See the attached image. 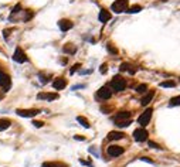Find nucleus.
Returning <instances> with one entry per match:
<instances>
[{
	"label": "nucleus",
	"instance_id": "1",
	"mask_svg": "<svg viewBox=\"0 0 180 167\" xmlns=\"http://www.w3.org/2000/svg\"><path fill=\"white\" fill-rule=\"evenodd\" d=\"M111 88L113 91H116V92H121V91H124L126 88V81L121 75H115L112 78V81H111Z\"/></svg>",
	"mask_w": 180,
	"mask_h": 167
},
{
	"label": "nucleus",
	"instance_id": "2",
	"mask_svg": "<svg viewBox=\"0 0 180 167\" xmlns=\"http://www.w3.org/2000/svg\"><path fill=\"white\" fill-rule=\"evenodd\" d=\"M128 4H129L128 0H116V2L112 3L111 9H112V11H115V13H124V11L128 10Z\"/></svg>",
	"mask_w": 180,
	"mask_h": 167
},
{
	"label": "nucleus",
	"instance_id": "3",
	"mask_svg": "<svg viewBox=\"0 0 180 167\" xmlns=\"http://www.w3.org/2000/svg\"><path fill=\"white\" fill-rule=\"evenodd\" d=\"M152 113H153V109L152 108H147L146 110H145L143 113L139 116V119H138V122H139V125L142 127H145L146 125H149L150 119H152Z\"/></svg>",
	"mask_w": 180,
	"mask_h": 167
},
{
	"label": "nucleus",
	"instance_id": "4",
	"mask_svg": "<svg viewBox=\"0 0 180 167\" xmlns=\"http://www.w3.org/2000/svg\"><path fill=\"white\" fill-rule=\"evenodd\" d=\"M16 113L21 118H34L36 115L41 113L40 109H17Z\"/></svg>",
	"mask_w": 180,
	"mask_h": 167
},
{
	"label": "nucleus",
	"instance_id": "5",
	"mask_svg": "<svg viewBox=\"0 0 180 167\" xmlns=\"http://www.w3.org/2000/svg\"><path fill=\"white\" fill-rule=\"evenodd\" d=\"M0 87L3 88L4 91L10 89V87H11V79H10V77H9L7 74H4L3 71H0Z\"/></svg>",
	"mask_w": 180,
	"mask_h": 167
},
{
	"label": "nucleus",
	"instance_id": "6",
	"mask_svg": "<svg viewBox=\"0 0 180 167\" xmlns=\"http://www.w3.org/2000/svg\"><path fill=\"white\" fill-rule=\"evenodd\" d=\"M147 136H149V133H147V131L145 127H139V129H136L134 132L135 140H138V142H145L147 139Z\"/></svg>",
	"mask_w": 180,
	"mask_h": 167
},
{
	"label": "nucleus",
	"instance_id": "7",
	"mask_svg": "<svg viewBox=\"0 0 180 167\" xmlns=\"http://www.w3.org/2000/svg\"><path fill=\"white\" fill-rule=\"evenodd\" d=\"M13 60L19 64H23V62H27L29 58H27V55L24 54V51L21 50V48H16V51H14V54H13Z\"/></svg>",
	"mask_w": 180,
	"mask_h": 167
},
{
	"label": "nucleus",
	"instance_id": "8",
	"mask_svg": "<svg viewBox=\"0 0 180 167\" xmlns=\"http://www.w3.org/2000/svg\"><path fill=\"white\" fill-rule=\"evenodd\" d=\"M97 96L99 98V99H102V101H107V99H109V98L112 96V91H111L108 87H102V88L98 89Z\"/></svg>",
	"mask_w": 180,
	"mask_h": 167
},
{
	"label": "nucleus",
	"instance_id": "9",
	"mask_svg": "<svg viewBox=\"0 0 180 167\" xmlns=\"http://www.w3.org/2000/svg\"><path fill=\"white\" fill-rule=\"evenodd\" d=\"M107 152H108V154H109L111 157H118V156H121V154L124 153V147L113 144V146H109V147H108Z\"/></svg>",
	"mask_w": 180,
	"mask_h": 167
},
{
	"label": "nucleus",
	"instance_id": "10",
	"mask_svg": "<svg viewBox=\"0 0 180 167\" xmlns=\"http://www.w3.org/2000/svg\"><path fill=\"white\" fill-rule=\"evenodd\" d=\"M58 27H60L61 31H68V30H71V28L74 27V24H72V21H71V20L63 19V20L58 21Z\"/></svg>",
	"mask_w": 180,
	"mask_h": 167
},
{
	"label": "nucleus",
	"instance_id": "11",
	"mask_svg": "<svg viewBox=\"0 0 180 167\" xmlns=\"http://www.w3.org/2000/svg\"><path fill=\"white\" fill-rule=\"evenodd\" d=\"M65 87H67V81L64 79V78H57V79H54V82H53L54 89H64Z\"/></svg>",
	"mask_w": 180,
	"mask_h": 167
},
{
	"label": "nucleus",
	"instance_id": "12",
	"mask_svg": "<svg viewBox=\"0 0 180 167\" xmlns=\"http://www.w3.org/2000/svg\"><path fill=\"white\" fill-rule=\"evenodd\" d=\"M125 135L122 132H109L108 133V140H119V139H124Z\"/></svg>",
	"mask_w": 180,
	"mask_h": 167
},
{
	"label": "nucleus",
	"instance_id": "13",
	"mask_svg": "<svg viewBox=\"0 0 180 167\" xmlns=\"http://www.w3.org/2000/svg\"><path fill=\"white\" fill-rule=\"evenodd\" d=\"M101 23H107V21L111 20V13L108 10H101L99 11V16H98Z\"/></svg>",
	"mask_w": 180,
	"mask_h": 167
},
{
	"label": "nucleus",
	"instance_id": "14",
	"mask_svg": "<svg viewBox=\"0 0 180 167\" xmlns=\"http://www.w3.org/2000/svg\"><path fill=\"white\" fill-rule=\"evenodd\" d=\"M153 96H155V92L153 91H150V92H147L146 95H145L143 98H142V101H140V104L143 105V106H146V105H149V102L152 99H153Z\"/></svg>",
	"mask_w": 180,
	"mask_h": 167
},
{
	"label": "nucleus",
	"instance_id": "15",
	"mask_svg": "<svg viewBox=\"0 0 180 167\" xmlns=\"http://www.w3.org/2000/svg\"><path fill=\"white\" fill-rule=\"evenodd\" d=\"M58 98V95L57 94H38L37 95V99H46V101H54Z\"/></svg>",
	"mask_w": 180,
	"mask_h": 167
},
{
	"label": "nucleus",
	"instance_id": "16",
	"mask_svg": "<svg viewBox=\"0 0 180 167\" xmlns=\"http://www.w3.org/2000/svg\"><path fill=\"white\" fill-rule=\"evenodd\" d=\"M63 51L65 54H75L77 47H75V45H72V44H65V45L63 47Z\"/></svg>",
	"mask_w": 180,
	"mask_h": 167
},
{
	"label": "nucleus",
	"instance_id": "17",
	"mask_svg": "<svg viewBox=\"0 0 180 167\" xmlns=\"http://www.w3.org/2000/svg\"><path fill=\"white\" fill-rule=\"evenodd\" d=\"M128 119H130V112H119L115 116V122L116 120H128Z\"/></svg>",
	"mask_w": 180,
	"mask_h": 167
},
{
	"label": "nucleus",
	"instance_id": "18",
	"mask_svg": "<svg viewBox=\"0 0 180 167\" xmlns=\"http://www.w3.org/2000/svg\"><path fill=\"white\" fill-rule=\"evenodd\" d=\"M121 71H129V74H135L136 72V70H135L132 65H129V64L124 62V64H121V67H119Z\"/></svg>",
	"mask_w": 180,
	"mask_h": 167
},
{
	"label": "nucleus",
	"instance_id": "19",
	"mask_svg": "<svg viewBox=\"0 0 180 167\" xmlns=\"http://www.w3.org/2000/svg\"><path fill=\"white\" fill-rule=\"evenodd\" d=\"M9 127H10V120L2 118V119H0V131H6Z\"/></svg>",
	"mask_w": 180,
	"mask_h": 167
},
{
	"label": "nucleus",
	"instance_id": "20",
	"mask_svg": "<svg viewBox=\"0 0 180 167\" xmlns=\"http://www.w3.org/2000/svg\"><path fill=\"white\" fill-rule=\"evenodd\" d=\"M130 123H132V120H130V119H128V120H116V122H115V125L119 126V127H126V126H129Z\"/></svg>",
	"mask_w": 180,
	"mask_h": 167
},
{
	"label": "nucleus",
	"instance_id": "21",
	"mask_svg": "<svg viewBox=\"0 0 180 167\" xmlns=\"http://www.w3.org/2000/svg\"><path fill=\"white\" fill-rule=\"evenodd\" d=\"M140 10H142V6H139V4H135V6L129 7L126 11H128V13H130V14H135V13H139Z\"/></svg>",
	"mask_w": 180,
	"mask_h": 167
},
{
	"label": "nucleus",
	"instance_id": "22",
	"mask_svg": "<svg viewBox=\"0 0 180 167\" xmlns=\"http://www.w3.org/2000/svg\"><path fill=\"white\" fill-rule=\"evenodd\" d=\"M177 105H180V95L172 98V99H170V102H169V106L170 108H172V106H177Z\"/></svg>",
	"mask_w": 180,
	"mask_h": 167
},
{
	"label": "nucleus",
	"instance_id": "23",
	"mask_svg": "<svg viewBox=\"0 0 180 167\" xmlns=\"http://www.w3.org/2000/svg\"><path fill=\"white\" fill-rule=\"evenodd\" d=\"M174 85H176L174 81H163V82L160 84V87L162 88H173Z\"/></svg>",
	"mask_w": 180,
	"mask_h": 167
},
{
	"label": "nucleus",
	"instance_id": "24",
	"mask_svg": "<svg viewBox=\"0 0 180 167\" xmlns=\"http://www.w3.org/2000/svg\"><path fill=\"white\" fill-rule=\"evenodd\" d=\"M77 120H78V122H80L81 125H82L84 127H87V129H88V127H90V122H88V120L85 119V118H84V116H78V118H77Z\"/></svg>",
	"mask_w": 180,
	"mask_h": 167
},
{
	"label": "nucleus",
	"instance_id": "25",
	"mask_svg": "<svg viewBox=\"0 0 180 167\" xmlns=\"http://www.w3.org/2000/svg\"><path fill=\"white\" fill-rule=\"evenodd\" d=\"M146 91H147L146 84H140V85H138V87H136V92H139V94H143V92H146Z\"/></svg>",
	"mask_w": 180,
	"mask_h": 167
},
{
	"label": "nucleus",
	"instance_id": "26",
	"mask_svg": "<svg viewBox=\"0 0 180 167\" xmlns=\"http://www.w3.org/2000/svg\"><path fill=\"white\" fill-rule=\"evenodd\" d=\"M107 48H108V51H109L111 54H113V55H116V54H118V50H116V48H115V47H113L112 44H109V43H108V44H107Z\"/></svg>",
	"mask_w": 180,
	"mask_h": 167
},
{
	"label": "nucleus",
	"instance_id": "27",
	"mask_svg": "<svg viewBox=\"0 0 180 167\" xmlns=\"http://www.w3.org/2000/svg\"><path fill=\"white\" fill-rule=\"evenodd\" d=\"M41 167H58L57 163H50V161H46V163L41 164Z\"/></svg>",
	"mask_w": 180,
	"mask_h": 167
},
{
	"label": "nucleus",
	"instance_id": "28",
	"mask_svg": "<svg viewBox=\"0 0 180 167\" xmlns=\"http://www.w3.org/2000/svg\"><path fill=\"white\" fill-rule=\"evenodd\" d=\"M101 72H102V74H107V71H108V65H107V64H102V65H101Z\"/></svg>",
	"mask_w": 180,
	"mask_h": 167
},
{
	"label": "nucleus",
	"instance_id": "29",
	"mask_svg": "<svg viewBox=\"0 0 180 167\" xmlns=\"http://www.w3.org/2000/svg\"><path fill=\"white\" fill-rule=\"evenodd\" d=\"M149 146H150V147H153V149H160L159 144L155 143V142H152V140H149Z\"/></svg>",
	"mask_w": 180,
	"mask_h": 167
},
{
	"label": "nucleus",
	"instance_id": "30",
	"mask_svg": "<svg viewBox=\"0 0 180 167\" xmlns=\"http://www.w3.org/2000/svg\"><path fill=\"white\" fill-rule=\"evenodd\" d=\"M33 125H34V126H36V127H43V126H44V123H43V122H37V120H34V122H33Z\"/></svg>",
	"mask_w": 180,
	"mask_h": 167
},
{
	"label": "nucleus",
	"instance_id": "31",
	"mask_svg": "<svg viewBox=\"0 0 180 167\" xmlns=\"http://www.w3.org/2000/svg\"><path fill=\"white\" fill-rule=\"evenodd\" d=\"M20 10H21V6H20V4H17V6L13 9V11H11V13H13V14H14V13H19Z\"/></svg>",
	"mask_w": 180,
	"mask_h": 167
},
{
	"label": "nucleus",
	"instance_id": "32",
	"mask_svg": "<svg viewBox=\"0 0 180 167\" xmlns=\"http://www.w3.org/2000/svg\"><path fill=\"white\" fill-rule=\"evenodd\" d=\"M80 67H81V64H75V65H74V67H72V70H71L70 72H71V74H74V72H75V71H77Z\"/></svg>",
	"mask_w": 180,
	"mask_h": 167
},
{
	"label": "nucleus",
	"instance_id": "33",
	"mask_svg": "<svg viewBox=\"0 0 180 167\" xmlns=\"http://www.w3.org/2000/svg\"><path fill=\"white\" fill-rule=\"evenodd\" d=\"M80 163H81V164H84V166H90V167H92V164L88 163V161H85V160H82V159H80Z\"/></svg>",
	"mask_w": 180,
	"mask_h": 167
},
{
	"label": "nucleus",
	"instance_id": "34",
	"mask_svg": "<svg viewBox=\"0 0 180 167\" xmlns=\"http://www.w3.org/2000/svg\"><path fill=\"white\" fill-rule=\"evenodd\" d=\"M140 160H142V161H147V163H153V161L150 160L149 157H142V159H140Z\"/></svg>",
	"mask_w": 180,
	"mask_h": 167
},
{
	"label": "nucleus",
	"instance_id": "35",
	"mask_svg": "<svg viewBox=\"0 0 180 167\" xmlns=\"http://www.w3.org/2000/svg\"><path fill=\"white\" fill-rule=\"evenodd\" d=\"M74 139H75V140H85V137H82V136H74Z\"/></svg>",
	"mask_w": 180,
	"mask_h": 167
}]
</instances>
